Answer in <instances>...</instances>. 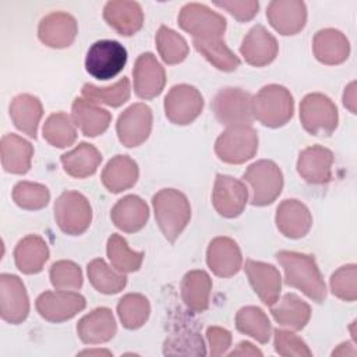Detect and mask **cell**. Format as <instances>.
<instances>
[{
    "label": "cell",
    "mask_w": 357,
    "mask_h": 357,
    "mask_svg": "<svg viewBox=\"0 0 357 357\" xmlns=\"http://www.w3.org/2000/svg\"><path fill=\"white\" fill-rule=\"evenodd\" d=\"M276 259L284 271V283L301 290L315 303L326 298V286L315 257L296 251H279Z\"/></svg>",
    "instance_id": "cell-1"
},
{
    "label": "cell",
    "mask_w": 357,
    "mask_h": 357,
    "mask_svg": "<svg viewBox=\"0 0 357 357\" xmlns=\"http://www.w3.org/2000/svg\"><path fill=\"white\" fill-rule=\"evenodd\" d=\"M156 223L170 243H174L191 219V206L187 197L174 188H162L152 197Z\"/></svg>",
    "instance_id": "cell-2"
},
{
    "label": "cell",
    "mask_w": 357,
    "mask_h": 357,
    "mask_svg": "<svg viewBox=\"0 0 357 357\" xmlns=\"http://www.w3.org/2000/svg\"><path fill=\"white\" fill-rule=\"evenodd\" d=\"M252 117L262 126L279 128L290 121L294 113V99L290 91L279 84L262 86L251 99Z\"/></svg>",
    "instance_id": "cell-3"
},
{
    "label": "cell",
    "mask_w": 357,
    "mask_h": 357,
    "mask_svg": "<svg viewBox=\"0 0 357 357\" xmlns=\"http://www.w3.org/2000/svg\"><path fill=\"white\" fill-rule=\"evenodd\" d=\"M251 187V205L266 206L276 201L283 190V173L273 160L261 159L251 163L243 174Z\"/></svg>",
    "instance_id": "cell-4"
},
{
    "label": "cell",
    "mask_w": 357,
    "mask_h": 357,
    "mask_svg": "<svg viewBox=\"0 0 357 357\" xmlns=\"http://www.w3.org/2000/svg\"><path fill=\"white\" fill-rule=\"evenodd\" d=\"M300 121L308 134L314 137H329L337 127V107L324 93H308L300 102Z\"/></svg>",
    "instance_id": "cell-5"
},
{
    "label": "cell",
    "mask_w": 357,
    "mask_h": 357,
    "mask_svg": "<svg viewBox=\"0 0 357 357\" xmlns=\"http://www.w3.org/2000/svg\"><path fill=\"white\" fill-rule=\"evenodd\" d=\"M258 151V134L251 124L227 127L215 142L216 156L229 165H241Z\"/></svg>",
    "instance_id": "cell-6"
},
{
    "label": "cell",
    "mask_w": 357,
    "mask_h": 357,
    "mask_svg": "<svg viewBox=\"0 0 357 357\" xmlns=\"http://www.w3.org/2000/svg\"><path fill=\"white\" fill-rule=\"evenodd\" d=\"M54 220L68 236H79L92 222V208L85 195L78 191H64L54 202Z\"/></svg>",
    "instance_id": "cell-7"
},
{
    "label": "cell",
    "mask_w": 357,
    "mask_h": 357,
    "mask_svg": "<svg viewBox=\"0 0 357 357\" xmlns=\"http://www.w3.org/2000/svg\"><path fill=\"white\" fill-rule=\"evenodd\" d=\"M127 63V50L117 42L110 39L98 40L86 52L85 70L96 79H110L121 73Z\"/></svg>",
    "instance_id": "cell-8"
},
{
    "label": "cell",
    "mask_w": 357,
    "mask_h": 357,
    "mask_svg": "<svg viewBox=\"0 0 357 357\" xmlns=\"http://www.w3.org/2000/svg\"><path fill=\"white\" fill-rule=\"evenodd\" d=\"M177 22L194 39L222 38L226 31V18L201 3H187L181 7Z\"/></svg>",
    "instance_id": "cell-9"
},
{
    "label": "cell",
    "mask_w": 357,
    "mask_h": 357,
    "mask_svg": "<svg viewBox=\"0 0 357 357\" xmlns=\"http://www.w3.org/2000/svg\"><path fill=\"white\" fill-rule=\"evenodd\" d=\"M251 99L252 96L241 89L234 86H226L218 91L212 100V112L216 120L226 127L251 124L252 112H251Z\"/></svg>",
    "instance_id": "cell-10"
},
{
    "label": "cell",
    "mask_w": 357,
    "mask_h": 357,
    "mask_svg": "<svg viewBox=\"0 0 357 357\" xmlns=\"http://www.w3.org/2000/svg\"><path fill=\"white\" fill-rule=\"evenodd\" d=\"M165 114L167 120L177 126L192 123L204 109L201 92L188 84H178L169 89L165 96Z\"/></svg>",
    "instance_id": "cell-11"
},
{
    "label": "cell",
    "mask_w": 357,
    "mask_h": 357,
    "mask_svg": "<svg viewBox=\"0 0 357 357\" xmlns=\"http://www.w3.org/2000/svg\"><path fill=\"white\" fill-rule=\"evenodd\" d=\"M86 305L85 297L70 290L43 291L35 301L39 315L49 322H64L74 318Z\"/></svg>",
    "instance_id": "cell-12"
},
{
    "label": "cell",
    "mask_w": 357,
    "mask_h": 357,
    "mask_svg": "<svg viewBox=\"0 0 357 357\" xmlns=\"http://www.w3.org/2000/svg\"><path fill=\"white\" fill-rule=\"evenodd\" d=\"M152 110L148 105L139 102L128 106L116 123L119 141L127 148L139 146L152 131Z\"/></svg>",
    "instance_id": "cell-13"
},
{
    "label": "cell",
    "mask_w": 357,
    "mask_h": 357,
    "mask_svg": "<svg viewBox=\"0 0 357 357\" xmlns=\"http://www.w3.org/2000/svg\"><path fill=\"white\" fill-rule=\"evenodd\" d=\"M248 201V188L241 180L227 174H216L212 190V205L215 211L227 219L243 213Z\"/></svg>",
    "instance_id": "cell-14"
},
{
    "label": "cell",
    "mask_w": 357,
    "mask_h": 357,
    "mask_svg": "<svg viewBox=\"0 0 357 357\" xmlns=\"http://www.w3.org/2000/svg\"><path fill=\"white\" fill-rule=\"evenodd\" d=\"M29 314V298L22 280L11 273L0 275V315L1 319L18 325Z\"/></svg>",
    "instance_id": "cell-15"
},
{
    "label": "cell",
    "mask_w": 357,
    "mask_h": 357,
    "mask_svg": "<svg viewBox=\"0 0 357 357\" xmlns=\"http://www.w3.org/2000/svg\"><path fill=\"white\" fill-rule=\"evenodd\" d=\"M134 92L141 99L159 96L166 84V73L153 53H141L132 68Z\"/></svg>",
    "instance_id": "cell-16"
},
{
    "label": "cell",
    "mask_w": 357,
    "mask_h": 357,
    "mask_svg": "<svg viewBox=\"0 0 357 357\" xmlns=\"http://www.w3.org/2000/svg\"><path fill=\"white\" fill-rule=\"evenodd\" d=\"M266 18L280 35H296L305 26L307 7L301 0H273L266 7Z\"/></svg>",
    "instance_id": "cell-17"
},
{
    "label": "cell",
    "mask_w": 357,
    "mask_h": 357,
    "mask_svg": "<svg viewBox=\"0 0 357 357\" xmlns=\"http://www.w3.org/2000/svg\"><path fill=\"white\" fill-rule=\"evenodd\" d=\"M75 18L64 11H54L43 17L38 26L39 40L53 49L68 47L77 38Z\"/></svg>",
    "instance_id": "cell-18"
},
{
    "label": "cell",
    "mask_w": 357,
    "mask_h": 357,
    "mask_svg": "<svg viewBox=\"0 0 357 357\" xmlns=\"http://www.w3.org/2000/svg\"><path fill=\"white\" fill-rule=\"evenodd\" d=\"M279 52L276 38L264 26L254 25L244 36L240 45V53L245 63L254 67H264L271 64Z\"/></svg>",
    "instance_id": "cell-19"
},
{
    "label": "cell",
    "mask_w": 357,
    "mask_h": 357,
    "mask_svg": "<svg viewBox=\"0 0 357 357\" xmlns=\"http://www.w3.org/2000/svg\"><path fill=\"white\" fill-rule=\"evenodd\" d=\"M206 265L213 275L230 278L236 275L243 265V257L238 244L226 236L211 240L206 250Z\"/></svg>",
    "instance_id": "cell-20"
},
{
    "label": "cell",
    "mask_w": 357,
    "mask_h": 357,
    "mask_svg": "<svg viewBox=\"0 0 357 357\" xmlns=\"http://www.w3.org/2000/svg\"><path fill=\"white\" fill-rule=\"evenodd\" d=\"M333 152L322 145L303 149L297 159V172L307 183L324 185L332 178Z\"/></svg>",
    "instance_id": "cell-21"
},
{
    "label": "cell",
    "mask_w": 357,
    "mask_h": 357,
    "mask_svg": "<svg viewBox=\"0 0 357 357\" xmlns=\"http://www.w3.org/2000/svg\"><path fill=\"white\" fill-rule=\"evenodd\" d=\"M244 271L251 287L265 305H273L279 300L282 290L280 272L271 264L245 259Z\"/></svg>",
    "instance_id": "cell-22"
},
{
    "label": "cell",
    "mask_w": 357,
    "mask_h": 357,
    "mask_svg": "<svg viewBox=\"0 0 357 357\" xmlns=\"http://www.w3.org/2000/svg\"><path fill=\"white\" fill-rule=\"evenodd\" d=\"M275 223L278 230L287 238L304 237L311 226L312 216L310 209L298 199H284L276 208Z\"/></svg>",
    "instance_id": "cell-23"
},
{
    "label": "cell",
    "mask_w": 357,
    "mask_h": 357,
    "mask_svg": "<svg viewBox=\"0 0 357 357\" xmlns=\"http://www.w3.org/2000/svg\"><path fill=\"white\" fill-rule=\"evenodd\" d=\"M117 332L114 315L110 308L99 307L84 315L77 324V335L85 344L106 343Z\"/></svg>",
    "instance_id": "cell-24"
},
{
    "label": "cell",
    "mask_w": 357,
    "mask_h": 357,
    "mask_svg": "<svg viewBox=\"0 0 357 357\" xmlns=\"http://www.w3.org/2000/svg\"><path fill=\"white\" fill-rule=\"evenodd\" d=\"M103 18L121 36L137 33L144 24V13L137 1L114 0L107 1L103 8Z\"/></svg>",
    "instance_id": "cell-25"
},
{
    "label": "cell",
    "mask_w": 357,
    "mask_h": 357,
    "mask_svg": "<svg viewBox=\"0 0 357 357\" xmlns=\"http://www.w3.org/2000/svg\"><path fill=\"white\" fill-rule=\"evenodd\" d=\"M113 225L124 233L139 231L149 219V208L138 195L130 194L119 199L110 211Z\"/></svg>",
    "instance_id": "cell-26"
},
{
    "label": "cell",
    "mask_w": 357,
    "mask_h": 357,
    "mask_svg": "<svg viewBox=\"0 0 357 357\" xmlns=\"http://www.w3.org/2000/svg\"><path fill=\"white\" fill-rule=\"evenodd\" d=\"M315 59L326 66L342 64L350 54V43L346 35L333 28H325L315 33L312 39Z\"/></svg>",
    "instance_id": "cell-27"
},
{
    "label": "cell",
    "mask_w": 357,
    "mask_h": 357,
    "mask_svg": "<svg viewBox=\"0 0 357 357\" xmlns=\"http://www.w3.org/2000/svg\"><path fill=\"white\" fill-rule=\"evenodd\" d=\"M71 117L82 134L92 138L103 134L112 121L110 112L91 100H86L85 98L74 99L71 106Z\"/></svg>",
    "instance_id": "cell-28"
},
{
    "label": "cell",
    "mask_w": 357,
    "mask_h": 357,
    "mask_svg": "<svg viewBox=\"0 0 357 357\" xmlns=\"http://www.w3.org/2000/svg\"><path fill=\"white\" fill-rule=\"evenodd\" d=\"M138 176V165L132 158L128 155H116L103 167L100 180L107 191L119 194L134 187Z\"/></svg>",
    "instance_id": "cell-29"
},
{
    "label": "cell",
    "mask_w": 357,
    "mask_h": 357,
    "mask_svg": "<svg viewBox=\"0 0 357 357\" xmlns=\"http://www.w3.org/2000/svg\"><path fill=\"white\" fill-rule=\"evenodd\" d=\"M1 166L11 174H25L31 169L33 146L29 141L17 134H6L1 137Z\"/></svg>",
    "instance_id": "cell-30"
},
{
    "label": "cell",
    "mask_w": 357,
    "mask_h": 357,
    "mask_svg": "<svg viewBox=\"0 0 357 357\" xmlns=\"http://www.w3.org/2000/svg\"><path fill=\"white\" fill-rule=\"evenodd\" d=\"M47 243L38 234H28L14 248V261L18 271L25 275L39 273L49 259Z\"/></svg>",
    "instance_id": "cell-31"
},
{
    "label": "cell",
    "mask_w": 357,
    "mask_h": 357,
    "mask_svg": "<svg viewBox=\"0 0 357 357\" xmlns=\"http://www.w3.org/2000/svg\"><path fill=\"white\" fill-rule=\"evenodd\" d=\"M180 290L183 303L191 312L199 314L208 310L212 279L205 271L194 269L187 272L181 279Z\"/></svg>",
    "instance_id": "cell-32"
},
{
    "label": "cell",
    "mask_w": 357,
    "mask_h": 357,
    "mask_svg": "<svg viewBox=\"0 0 357 357\" xmlns=\"http://www.w3.org/2000/svg\"><path fill=\"white\" fill-rule=\"evenodd\" d=\"M42 116V102L31 93H20L10 103V117L14 126L33 139L38 137V126Z\"/></svg>",
    "instance_id": "cell-33"
},
{
    "label": "cell",
    "mask_w": 357,
    "mask_h": 357,
    "mask_svg": "<svg viewBox=\"0 0 357 357\" xmlns=\"http://www.w3.org/2000/svg\"><path fill=\"white\" fill-rule=\"evenodd\" d=\"M60 162L68 176L85 178L95 174L102 162V153L92 144L81 142L74 149L63 153Z\"/></svg>",
    "instance_id": "cell-34"
},
{
    "label": "cell",
    "mask_w": 357,
    "mask_h": 357,
    "mask_svg": "<svg viewBox=\"0 0 357 357\" xmlns=\"http://www.w3.org/2000/svg\"><path fill=\"white\" fill-rule=\"evenodd\" d=\"M273 319L291 331H301L311 318V307L294 293H286L276 305H271Z\"/></svg>",
    "instance_id": "cell-35"
},
{
    "label": "cell",
    "mask_w": 357,
    "mask_h": 357,
    "mask_svg": "<svg viewBox=\"0 0 357 357\" xmlns=\"http://www.w3.org/2000/svg\"><path fill=\"white\" fill-rule=\"evenodd\" d=\"M236 329L257 342L265 344L272 335V326L268 315L262 308L255 305H245L240 308L234 318Z\"/></svg>",
    "instance_id": "cell-36"
},
{
    "label": "cell",
    "mask_w": 357,
    "mask_h": 357,
    "mask_svg": "<svg viewBox=\"0 0 357 357\" xmlns=\"http://www.w3.org/2000/svg\"><path fill=\"white\" fill-rule=\"evenodd\" d=\"M89 283L102 294L120 293L127 284L126 273L110 268L105 259L95 258L86 266Z\"/></svg>",
    "instance_id": "cell-37"
},
{
    "label": "cell",
    "mask_w": 357,
    "mask_h": 357,
    "mask_svg": "<svg viewBox=\"0 0 357 357\" xmlns=\"http://www.w3.org/2000/svg\"><path fill=\"white\" fill-rule=\"evenodd\" d=\"M192 45L215 68L220 71H234L240 67V59L227 47L222 38L194 39Z\"/></svg>",
    "instance_id": "cell-38"
},
{
    "label": "cell",
    "mask_w": 357,
    "mask_h": 357,
    "mask_svg": "<svg viewBox=\"0 0 357 357\" xmlns=\"http://www.w3.org/2000/svg\"><path fill=\"white\" fill-rule=\"evenodd\" d=\"M106 254L112 266L123 273L137 272L144 261V251H134L128 247L127 240L120 234H112L107 238Z\"/></svg>",
    "instance_id": "cell-39"
},
{
    "label": "cell",
    "mask_w": 357,
    "mask_h": 357,
    "mask_svg": "<svg viewBox=\"0 0 357 357\" xmlns=\"http://www.w3.org/2000/svg\"><path fill=\"white\" fill-rule=\"evenodd\" d=\"M117 315L126 329H138L151 315L149 300L144 294L128 293L119 300Z\"/></svg>",
    "instance_id": "cell-40"
},
{
    "label": "cell",
    "mask_w": 357,
    "mask_h": 357,
    "mask_svg": "<svg viewBox=\"0 0 357 357\" xmlns=\"http://www.w3.org/2000/svg\"><path fill=\"white\" fill-rule=\"evenodd\" d=\"M81 95L86 100H91L96 105L102 103L112 107H119L130 99V79L127 77H123L110 86H96L93 84L86 82L82 85Z\"/></svg>",
    "instance_id": "cell-41"
},
{
    "label": "cell",
    "mask_w": 357,
    "mask_h": 357,
    "mask_svg": "<svg viewBox=\"0 0 357 357\" xmlns=\"http://www.w3.org/2000/svg\"><path fill=\"white\" fill-rule=\"evenodd\" d=\"M43 138L47 144L56 148H67L77 139V130L74 121L67 113L57 112L50 114L42 128Z\"/></svg>",
    "instance_id": "cell-42"
},
{
    "label": "cell",
    "mask_w": 357,
    "mask_h": 357,
    "mask_svg": "<svg viewBox=\"0 0 357 357\" xmlns=\"http://www.w3.org/2000/svg\"><path fill=\"white\" fill-rule=\"evenodd\" d=\"M155 42L160 59L169 66L178 64L184 61L185 57L188 56L190 47L187 40L180 33H177L166 25L159 26L155 36Z\"/></svg>",
    "instance_id": "cell-43"
},
{
    "label": "cell",
    "mask_w": 357,
    "mask_h": 357,
    "mask_svg": "<svg viewBox=\"0 0 357 357\" xmlns=\"http://www.w3.org/2000/svg\"><path fill=\"white\" fill-rule=\"evenodd\" d=\"M13 201L25 211H39L50 201V191L46 185L32 181H18L13 188Z\"/></svg>",
    "instance_id": "cell-44"
},
{
    "label": "cell",
    "mask_w": 357,
    "mask_h": 357,
    "mask_svg": "<svg viewBox=\"0 0 357 357\" xmlns=\"http://www.w3.org/2000/svg\"><path fill=\"white\" fill-rule=\"evenodd\" d=\"M163 354H184V356H205V343L201 335L195 331H178L170 335L163 344Z\"/></svg>",
    "instance_id": "cell-45"
},
{
    "label": "cell",
    "mask_w": 357,
    "mask_h": 357,
    "mask_svg": "<svg viewBox=\"0 0 357 357\" xmlns=\"http://www.w3.org/2000/svg\"><path fill=\"white\" fill-rule=\"evenodd\" d=\"M49 278L56 290H78L84 282L81 268L75 262L67 259L54 262L50 266Z\"/></svg>",
    "instance_id": "cell-46"
},
{
    "label": "cell",
    "mask_w": 357,
    "mask_h": 357,
    "mask_svg": "<svg viewBox=\"0 0 357 357\" xmlns=\"http://www.w3.org/2000/svg\"><path fill=\"white\" fill-rule=\"evenodd\" d=\"M331 291L343 301H356L357 298V265L347 264L336 269L329 279Z\"/></svg>",
    "instance_id": "cell-47"
},
{
    "label": "cell",
    "mask_w": 357,
    "mask_h": 357,
    "mask_svg": "<svg viewBox=\"0 0 357 357\" xmlns=\"http://www.w3.org/2000/svg\"><path fill=\"white\" fill-rule=\"evenodd\" d=\"M273 347L283 357H311L312 351L307 343L296 333L284 329L273 331Z\"/></svg>",
    "instance_id": "cell-48"
},
{
    "label": "cell",
    "mask_w": 357,
    "mask_h": 357,
    "mask_svg": "<svg viewBox=\"0 0 357 357\" xmlns=\"http://www.w3.org/2000/svg\"><path fill=\"white\" fill-rule=\"evenodd\" d=\"M213 4L226 10L238 22L251 21L257 15L259 8V3L255 0H223L213 1Z\"/></svg>",
    "instance_id": "cell-49"
},
{
    "label": "cell",
    "mask_w": 357,
    "mask_h": 357,
    "mask_svg": "<svg viewBox=\"0 0 357 357\" xmlns=\"http://www.w3.org/2000/svg\"><path fill=\"white\" fill-rule=\"evenodd\" d=\"M206 339L209 344V354L212 357L223 356L231 344L230 331L220 326H209L206 329Z\"/></svg>",
    "instance_id": "cell-50"
},
{
    "label": "cell",
    "mask_w": 357,
    "mask_h": 357,
    "mask_svg": "<svg viewBox=\"0 0 357 357\" xmlns=\"http://www.w3.org/2000/svg\"><path fill=\"white\" fill-rule=\"evenodd\" d=\"M229 356L230 357H233V356H251V357L258 356V357H262V351L259 349H257L252 343L243 340L237 344V347L234 350H231L229 353Z\"/></svg>",
    "instance_id": "cell-51"
},
{
    "label": "cell",
    "mask_w": 357,
    "mask_h": 357,
    "mask_svg": "<svg viewBox=\"0 0 357 357\" xmlns=\"http://www.w3.org/2000/svg\"><path fill=\"white\" fill-rule=\"evenodd\" d=\"M343 105L356 114V81H351L343 92Z\"/></svg>",
    "instance_id": "cell-52"
},
{
    "label": "cell",
    "mask_w": 357,
    "mask_h": 357,
    "mask_svg": "<svg viewBox=\"0 0 357 357\" xmlns=\"http://www.w3.org/2000/svg\"><path fill=\"white\" fill-rule=\"evenodd\" d=\"M99 354H106V356H112V353L109 350H84L79 353V356H99Z\"/></svg>",
    "instance_id": "cell-53"
}]
</instances>
